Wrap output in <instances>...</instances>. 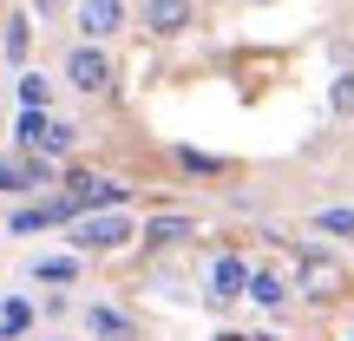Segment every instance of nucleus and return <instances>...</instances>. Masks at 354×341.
<instances>
[{
  "label": "nucleus",
  "mask_w": 354,
  "mask_h": 341,
  "mask_svg": "<svg viewBox=\"0 0 354 341\" xmlns=\"http://www.w3.org/2000/svg\"><path fill=\"white\" fill-rule=\"evenodd\" d=\"M131 237H138V223H131L125 210H99V216H79L73 223V250H86V256H112V250H125Z\"/></svg>",
  "instance_id": "f257e3e1"
},
{
  "label": "nucleus",
  "mask_w": 354,
  "mask_h": 341,
  "mask_svg": "<svg viewBox=\"0 0 354 341\" xmlns=\"http://www.w3.org/2000/svg\"><path fill=\"white\" fill-rule=\"evenodd\" d=\"M66 210H73V223L79 216H99V210H118L125 203V184H112V177H99V171H73L66 177Z\"/></svg>",
  "instance_id": "f03ea898"
},
{
  "label": "nucleus",
  "mask_w": 354,
  "mask_h": 341,
  "mask_svg": "<svg viewBox=\"0 0 354 341\" xmlns=\"http://www.w3.org/2000/svg\"><path fill=\"white\" fill-rule=\"evenodd\" d=\"M66 86L86 92V99L112 92V59H105V46H86V39H79V46L66 53Z\"/></svg>",
  "instance_id": "7ed1b4c3"
},
{
  "label": "nucleus",
  "mask_w": 354,
  "mask_h": 341,
  "mask_svg": "<svg viewBox=\"0 0 354 341\" xmlns=\"http://www.w3.org/2000/svg\"><path fill=\"white\" fill-rule=\"evenodd\" d=\"M73 26L86 33V46H99V39H112L118 26H125V0H79Z\"/></svg>",
  "instance_id": "20e7f679"
},
{
  "label": "nucleus",
  "mask_w": 354,
  "mask_h": 341,
  "mask_svg": "<svg viewBox=\"0 0 354 341\" xmlns=\"http://www.w3.org/2000/svg\"><path fill=\"white\" fill-rule=\"evenodd\" d=\"M295 289L315 295V302H328V295H342V269H335L322 250H302V263H295Z\"/></svg>",
  "instance_id": "39448f33"
},
{
  "label": "nucleus",
  "mask_w": 354,
  "mask_h": 341,
  "mask_svg": "<svg viewBox=\"0 0 354 341\" xmlns=\"http://www.w3.org/2000/svg\"><path fill=\"white\" fill-rule=\"evenodd\" d=\"M243 289H250V263H243V256H216L210 263V308L236 302Z\"/></svg>",
  "instance_id": "423d86ee"
},
{
  "label": "nucleus",
  "mask_w": 354,
  "mask_h": 341,
  "mask_svg": "<svg viewBox=\"0 0 354 341\" xmlns=\"http://www.w3.org/2000/svg\"><path fill=\"white\" fill-rule=\"evenodd\" d=\"M190 20H197V7H190V0H145V26H151L158 39H171V33H184Z\"/></svg>",
  "instance_id": "0eeeda50"
},
{
  "label": "nucleus",
  "mask_w": 354,
  "mask_h": 341,
  "mask_svg": "<svg viewBox=\"0 0 354 341\" xmlns=\"http://www.w3.org/2000/svg\"><path fill=\"white\" fill-rule=\"evenodd\" d=\"M33 184H53L46 158H0V190H33Z\"/></svg>",
  "instance_id": "6e6552de"
},
{
  "label": "nucleus",
  "mask_w": 354,
  "mask_h": 341,
  "mask_svg": "<svg viewBox=\"0 0 354 341\" xmlns=\"http://www.w3.org/2000/svg\"><path fill=\"white\" fill-rule=\"evenodd\" d=\"M86 335H99V341H131L138 329H131V315H125V308L92 302V308H86Z\"/></svg>",
  "instance_id": "1a4fd4ad"
},
{
  "label": "nucleus",
  "mask_w": 354,
  "mask_h": 341,
  "mask_svg": "<svg viewBox=\"0 0 354 341\" xmlns=\"http://www.w3.org/2000/svg\"><path fill=\"white\" fill-rule=\"evenodd\" d=\"M243 295H250L256 308H282V302H289V282H282L276 269H250V289H243Z\"/></svg>",
  "instance_id": "9d476101"
},
{
  "label": "nucleus",
  "mask_w": 354,
  "mask_h": 341,
  "mask_svg": "<svg viewBox=\"0 0 354 341\" xmlns=\"http://www.w3.org/2000/svg\"><path fill=\"white\" fill-rule=\"evenodd\" d=\"M26 276L33 282H79V256H33V263H26Z\"/></svg>",
  "instance_id": "9b49d317"
},
{
  "label": "nucleus",
  "mask_w": 354,
  "mask_h": 341,
  "mask_svg": "<svg viewBox=\"0 0 354 341\" xmlns=\"http://www.w3.org/2000/svg\"><path fill=\"white\" fill-rule=\"evenodd\" d=\"M184 237H190V216H151V223H145V243H151V250H177Z\"/></svg>",
  "instance_id": "f8f14e48"
},
{
  "label": "nucleus",
  "mask_w": 354,
  "mask_h": 341,
  "mask_svg": "<svg viewBox=\"0 0 354 341\" xmlns=\"http://www.w3.org/2000/svg\"><path fill=\"white\" fill-rule=\"evenodd\" d=\"M26 329H33V302H26V295H7V302H0V335L20 341Z\"/></svg>",
  "instance_id": "ddd939ff"
},
{
  "label": "nucleus",
  "mask_w": 354,
  "mask_h": 341,
  "mask_svg": "<svg viewBox=\"0 0 354 341\" xmlns=\"http://www.w3.org/2000/svg\"><path fill=\"white\" fill-rule=\"evenodd\" d=\"M328 112L335 118H354V66H342V73L328 79Z\"/></svg>",
  "instance_id": "4468645a"
},
{
  "label": "nucleus",
  "mask_w": 354,
  "mask_h": 341,
  "mask_svg": "<svg viewBox=\"0 0 354 341\" xmlns=\"http://www.w3.org/2000/svg\"><path fill=\"white\" fill-rule=\"evenodd\" d=\"M0 46H7V59L20 66V59H26V46H33V20H26V13H13L7 33H0Z\"/></svg>",
  "instance_id": "2eb2a0df"
},
{
  "label": "nucleus",
  "mask_w": 354,
  "mask_h": 341,
  "mask_svg": "<svg viewBox=\"0 0 354 341\" xmlns=\"http://www.w3.org/2000/svg\"><path fill=\"white\" fill-rule=\"evenodd\" d=\"M315 230H322V237H354V210H348V203H335V210H315Z\"/></svg>",
  "instance_id": "dca6fc26"
},
{
  "label": "nucleus",
  "mask_w": 354,
  "mask_h": 341,
  "mask_svg": "<svg viewBox=\"0 0 354 341\" xmlns=\"http://www.w3.org/2000/svg\"><path fill=\"white\" fill-rule=\"evenodd\" d=\"M33 151H46V158L73 151V125H66V118H46V131H39V145H33Z\"/></svg>",
  "instance_id": "f3484780"
},
{
  "label": "nucleus",
  "mask_w": 354,
  "mask_h": 341,
  "mask_svg": "<svg viewBox=\"0 0 354 341\" xmlns=\"http://www.w3.org/2000/svg\"><path fill=\"white\" fill-rule=\"evenodd\" d=\"M46 99H53L46 79H39V73H20V105H26V112H46Z\"/></svg>",
  "instance_id": "a211bd4d"
},
{
  "label": "nucleus",
  "mask_w": 354,
  "mask_h": 341,
  "mask_svg": "<svg viewBox=\"0 0 354 341\" xmlns=\"http://www.w3.org/2000/svg\"><path fill=\"white\" fill-rule=\"evenodd\" d=\"M177 165H184V171H197V177H216V171H223V158H210V151H190V145H184V151H177Z\"/></svg>",
  "instance_id": "6ab92c4d"
},
{
  "label": "nucleus",
  "mask_w": 354,
  "mask_h": 341,
  "mask_svg": "<svg viewBox=\"0 0 354 341\" xmlns=\"http://www.w3.org/2000/svg\"><path fill=\"white\" fill-rule=\"evenodd\" d=\"M39 131H46V112H20V131H13V138H20V145H39Z\"/></svg>",
  "instance_id": "aec40b11"
},
{
  "label": "nucleus",
  "mask_w": 354,
  "mask_h": 341,
  "mask_svg": "<svg viewBox=\"0 0 354 341\" xmlns=\"http://www.w3.org/2000/svg\"><path fill=\"white\" fill-rule=\"evenodd\" d=\"M33 13H59V0H33Z\"/></svg>",
  "instance_id": "412c9836"
},
{
  "label": "nucleus",
  "mask_w": 354,
  "mask_h": 341,
  "mask_svg": "<svg viewBox=\"0 0 354 341\" xmlns=\"http://www.w3.org/2000/svg\"><path fill=\"white\" fill-rule=\"evenodd\" d=\"M250 7H276V0H250Z\"/></svg>",
  "instance_id": "4be33fe9"
}]
</instances>
